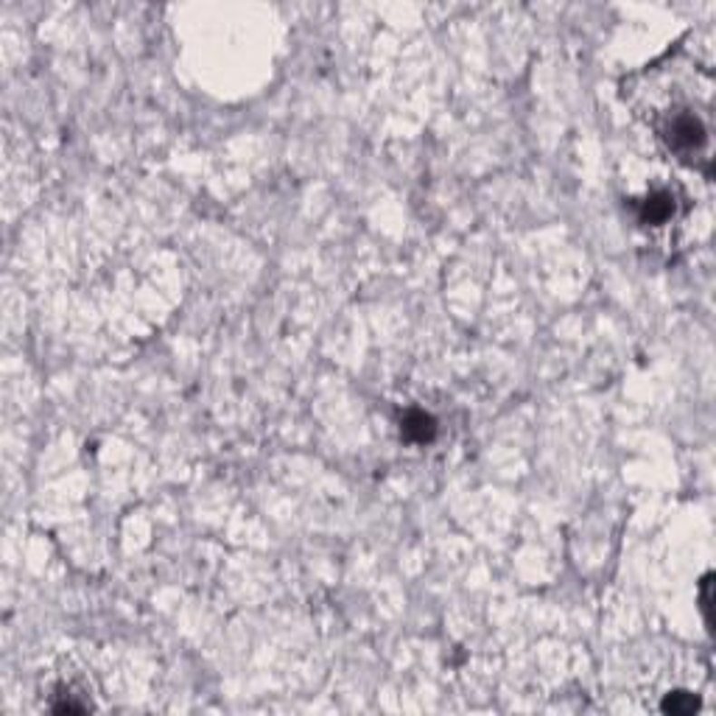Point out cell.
Masks as SVG:
<instances>
[{
    "mask_svg": "<svg viewBox=\"0 0 716 716\" xmlns=\"http://www.w3.org/2000/svg\"><path fill=\"white\" fill-rule=\"evenodd\" d=\"M624 99L653 126L661 146L711 179L713 171V68L689 45L646 64L624 82Z\"/></svg>",
    "mask_w": 716,
    "mask_h": 716,
    "instance_id": "6da1fadb",
    "label": "cell"
},
{
    "mask_svg": "<svg viewBox=\"0 0 716 716\" xmlns=\"http://www.w3.org/2000/svg\"><path fill=\"white\" fill-rule=\"evenodd\" d=\"M635 210H638V221L643 227L661 230V227H666L677 216V197L669 188H655V190H649L641 202H635Z\"/></svg>",
    "mask_w": 716,
    "mask_h": 716,
    "instance_id": "7a4b0ae2",
    "label": "cell"
},
{
    "mask_svg": "<svg viewBox=\"0 0 716 716\" xmlns=\"http://www.w3.org/2000/svg\"><path fill=\"white\" fill-rule=\"evenodd\" d=\"M401 434L409 440V442H417V445H426L437 437V420L422 411V409H409L401 420Z\"/></svg>",
    "mask_w": 716,
    "mask_h": 716,
    "instance_id": "3957f363",
    "label": "cell"
},
{
    "mask_svg": "<svg viewBox=\"0 0 716 716\" xmlns=\"http://www.w3.org/2000/svg\"><path fill=\"white\" fill-rule=\"evenodd\" d=\"M700 708V700L689 692H674L669 694L663 702H661V711L663 713H674V716H686V713H694Z\"/></svg>",
    "mask_w": 716,
    "mask_h": 716,
    "instance_id": "277c9868",
    "label": "cell"
},
{
    "mask_svg": "<svg viewBox=\"0 0 716 716\" xmlns=\"http://www.w3.org/2000/svg\"><path fill=\"white\" fill-rule=\"evenodd\" d=\"M700 610L705 615V624H711V574H705L700 585Z\"/></svg>",
    "mask_w": 716,
    "mask_h": 716,
    "instance_id": "5b68a950",
    "label": "cell"
}]
</instances>
